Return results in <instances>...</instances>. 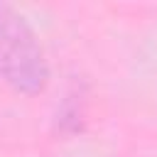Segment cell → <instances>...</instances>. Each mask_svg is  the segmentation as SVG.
Instances as JSON below:
<instances>
[{"instance_id": "obj_1", "label": "cell", "mask_w": 157, "mask_h": 157, "mask_svg": "<svg viewBox=\"0 0 157 157\" xmlns=\"http://www.w3.org/2000/svg\"><path fill=\"white\" fill-rule=\"evenodd\" d=\"M0 78L22 93H37L47 83V61L25 20L0 5Z\"/></svg>"}]
</instances>
